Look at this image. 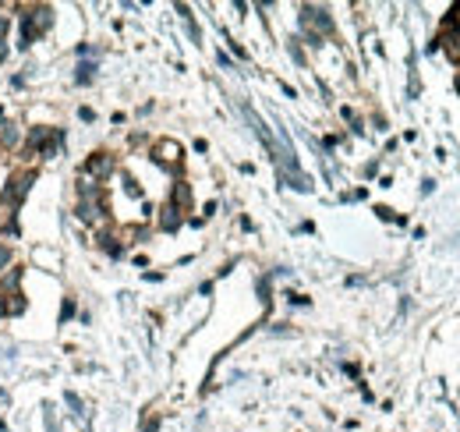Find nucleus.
Segmentation results:
<instances>
[{
  "instance_id": "nucleus-1",
  "label": "nucleus",
  "mask_w": 460,
  "mask_h": 432,
  "mask_svg": "<svg viewBox=\"0 0 460 432\" xmlns=\"http://www.w3.org/2000/svg\"><path fill=\"white\" fill-rule=\"evenodd\" d=\"M32 181H36V170H18L8 177V188H4V209H14V205H22L29 188H32Z\"/></svg>"
},
{
  "instance_id": "nucleus-2",
  "label": "nucleus",
  "mask_w": 460,
  "mask_h": 432,
  "mask_svg": "<svg viewBox=\"0 0 460 432\" xmlns=\"http://www.w3.org/2000/svg\"><path fill=\"white\" fill-rule=\"evenodd\" d=\"M114 167H117V163H114V156H110V153H92V156H89V163H86V174H89V177H96V181H107V177L114 174Z\"/></svg>"
},
{
  "instance_id": "nucleus-3",
  "label": "nucleus",
  "mask_w": 460,
  "mask_h": 432,
  "mask_svg": "<svg viewBox=\"0 0 460 432\" xmlns=\"http://www.w3.org/2000/svg\"><path fill=\"white\" fill-rule=\"evenodd\" d=\"M78 220H86V223H96L103 220V205H99V195H86L78 202Z\"/></svg>"
},
{
  "instance_id": "nucleus-4",
  "label": "nucleus",
  "mask_w": 460,
  "mask_h": 432,
  "mask_svg": "<svg viewBox=\"0 0 460 432\" xmlns=\"http://www.w3.org/2000/svg\"><path fill=\"white\" fill-rule=\"evenodd\" d=\"M153 156L159 163H177L181 160V146H177V142H159V146L153 149Z\"/></svg>"
},
{
  "instance_id": "nucleus-5",
  "label": "nucleus",
  "mask_w": 460,
  "mask_h": 432,
  "mask_svg": "<svg viewBox=\"0 0 460 432\" xmlns=\"http://www.w3.org/2000/svg\"><path fill=\"white\" fill-rule=\"evenodd\" d=\"M18 138H22V131H18L14 125H8L4 131H0V146H4V149H11V146H18Z\"/></svg>"
},
{
  "instance_id": "nucleus-6",
  "label": "nucleus",
  "mask_w": 460,
  "mask_h": 432,
  "mask_svg": "<svg viewBox=\"0 0 460 432\" xmlns=\"http://www.w3.org/2000/svg\"><path fill=\"white\" fill-rule=\"evenodd\" d=\"M163 231H174L177 227V223H181V216H177V205H166V209H163Z\"/></svg>"
},
{
  "instance_id": "nucleus-7",
  "label": "nucleus",
  "mask_w": 460,
  "mask_h": 432,
  "mask_svg": "<svg viewBox=\"0 0 460 432\" xmlns=\"http://www.w3.org/2000/svg\"><path fill=\"white\" fill-rule=\"evenodd\" d=\"M174 205H181V209H188V205H192V192H188V184H184V181L174 188Z\"/></svg>"
},
{
  "instance_id": "nucleus-8",
  "label": "nucleus",
  "mask_w": 460,
  "mask_h": 432,
  "mask_svg": "<svg viewBox=\"0 0 460 432\" xmlns=\"http://www.w3.org/2000/svg\"><path fill=\"white\" fill-rule=\"evenodd\" d=\"M11 270V249H0V273Z\"/></svg>"
},
{
  "instance_id": "nucleus-9",
  "label": "nucleus",
  "mask_w": 460,
  "mask_h": 432,
  "mask_svg": "<svg viewBox=\"0 0 460 432\" xmlns=\"http://www.w3.org/2000/svg\"><path fill=\"white\" fill-rule=\"evenodd\" d=\"M92 71H96L92 64H81V68H78V81H89V78H92Z\"/></svg>"
},
{
  "instance_id": "nucleus-10",
  "label": "nucleus",
  "mask_w": 460,
  "mask_h": 432,
  "mask_svg": "<svg viewBox=\"0 0 460 432\" xmlns=\"http://www.w3.org/2000/svg\"><path fill=\"white\" fill-rule=\"evenodd\" d=\"M71 316H75V301L68 298V301H64V308H60V319H71Z\"/></svg>"
},
{
  "instance_id": "nucleus-11",
  "label": "nucleus",
  "mask_w": 460,
  "mask_h": 432,
  "mask_svg": "<svg viewBox=\"0 0 460 432\" xmlns=\"http://www.w3.org/2000/svg\"><path fill=\"white\" fill-rule=\"evenodd\" d=\"M0 316H8V294H0Z\"/></svg>"
}]
</instances>
